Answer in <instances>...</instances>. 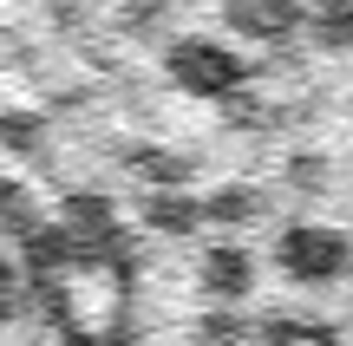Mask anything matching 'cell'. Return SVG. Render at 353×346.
Here are the masks:
<instances>
[]
</instances>
